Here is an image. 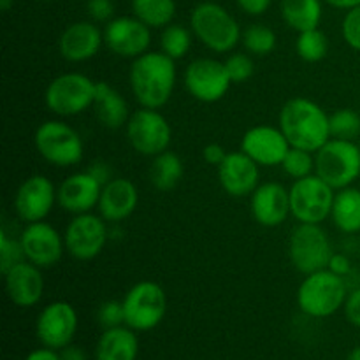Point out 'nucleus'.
<instances>
[{"mask_svg":"<svg viewBox=\"0 0 360 360\" xmlns=\"http://www.w3.org/2000/svg\"><path fill=\"white\" fill-rule=\"evenodd\" d=\"M104 44L120 58H137L150 51L151 28L136 16H118L105 23Z\"/></svg>","mask_w":360,"mask_h":360,"instance_id":"f3484780","label":"nucleus"},{"mask_svg":"<svg viewBox=\"0 0 360 360\" xmlns=\"http://www.w3.org/2000/svg\"><path fill=\"white\" fill-rule=\"evenodd\" d=\"M97 322L102 329H112V327L125 326V309L122 301H105L97 309Z\"/></svg>","mask_w":360,"mask_h":360,"instance_id":"4c0bfd02","label":"nucleus"},{"mask_svg":"<svg viewBox=\"0 0 360 360\" xmlns=\"http://www.w3.org/2000/svg\"><path fill=\"white\" fill-rule=\"evenodd\" d=\"M178 69L176 60L162 51H146L132 60L129 83L134 98L141 108L160 109L171 101Z\"/></svg>","mask_w":360,"mask_h":360,"instance_id":"f257e3e1","label":"nucleus"},{"mask_svg":"<svg viewBox=\"0 0 360 360\" xmlns=\"http://www.w3.org/2000/svg\"><path fill=\"white\" fill-rule=\"evenodd\" d=\"M315 174L336 192L354 186L360 178V146L357 141L330 137L315 153Z\"/></svg>","mask_w":360,"mask_h":360,"instance_id":"0eeeda50","label":"nucleus"},{"mask_svg":"<svg viewBox=\"0 0 360 360\" xmlns=\"http://www.w3.org/2000/svg\"><path fill=\"white\" fill-rule=\"evenodd\" d=\"M290 143L280 127L255 125L245 132L241 151H245L260 167H278L290 151Z\"/></svg>","mask_w":360,"mask_h":360,"instance_id":"a211bd4d","label":"nucleus"},{"mask_svg":"<svg viewBox=\"0 0 360 360\" xmlns=\"http://www.w3.org/2000/svg\"><path fill=\"white\" fill-rule=\"evenodd\" d=\"M330 220L338 231L354 236L360 232V188L347 186L336 192Z\"/></svg>","mask_w":360,"mask_h":360,"instance_id":"bb28decb","label":"nucleus"},{"mask_svg":"<svg viewBox=\"0 0 360 360\" xmlns=\"http://www.w3.org/2000/svg\"><path fill=\"white\" fill-rule=\"evenodd\" d=\"M352 260L350 257L345 255V253H334L333 257H330L329 260V266H327V269H330L333 273L340 274V276L343 278H348L352 273Z\"/></svg>","mask_w":360,"mask_h":360,"instance_id":"37998d69","label":"nucleus"},{"mask_svg":"<svg viewBox=\"0 0 360 360\" xmlns=\"http://www.w3.org/2000/svg\"><path fill=\"white\" fill-rule=\"evenodd\" d=\"M236 2L250 16H262L264 13H267L273 0H236Z\"/></svg>","mask_w":360,"mask_h":360,"instance_id":"c03bdc74","label":"nucleus"},{"mask_svg":"<svg viewBox=\"0 0 360 360\" xmlns=\"http://www.w3.org/2000/svg\"><path fill=\"white\" fill-rule=\"evenodd\" d=\"M192 28H186L183 25L171 23L162 28L160 34V51L171 56L172 60H181L188 55L193 41Z\"/></svg>","mask_w":360,"mask_h":360,"instance_id":"7c9ffc66","label":"nucleus"},{"mask_svg":"<svg viewBox=\"0 0 360 360\" xmlns=\"http://www.w3.org/2000/svg\"><path fill=\"white\" fill-rule=\"evenodd\" d=\"M322 16V0H281V18L295 32L319 28Z\"/></svg>","mask_w":360,"mask_h":360,"instance_id":"cd10ccee","label":"nucleus"},{"mask_svg":"<svg viewBox=\"0 0 360 360\" xmlns=\"http://www.w3.org/2000/svg\"><path fill=\"white\" fill-rule=\"evenodd\" d=\"M34 144L37 153L55 167H74L84 157L81 134L62 120L41 123L34 134Z\"/></svg>","mask_w":360,"mask_h":360,"instance_id":"39448f33","label":"nucleus"},{"mask_svg":"<svg viewBox=\"0 0 360 360\" xmlns=\"http://www.w3.org/2000/svg\"><path fill=\"white\" fill-rule=\"evenodd\" d=\"M193 35L213 53H231L241 42L243 30L238 20L217 2H202L190 14Z\"/></svg>","mask_w":360,"mask_h":360,"instance_id":"20e7f679","label":"nucleus"},{"mask_svg":"<svg viewBox=\"0 0 360 360\" xmlns=\"http://www.w3.org/2000/svg\"><path fill=\"white\" fill-rule=\"evenodd\" d=\"M139 204V192L134 181L127 178H112L102 186L101 200H98V214L108 224H120L132 217Z\"/></svg>","mask_w":360,"mask_h":360,"instance_id":"b1692460","label":"nucleus"},{"mask_svg":"<svg viewBox=\"0 0 360 360\" xmlns=\"http://www.w3.org/2000/svg\"><path fill=\"white\" fill-rule=\"evenodd\" d=\"M6 294L18 308H34L44 295V276L42 269L28 260L14 264L4 273Z\"/></svg>","mask_w":360,"mask_h":360,"instance_id":"412c9836","label":"nucleus"},{"mask_svg":"<svg viewBox=\"0 0 360 360\" xmlns=\"http://www.w3.org/2000/svg\"><path fill=\"white\" fill-rule=\"evenodd\" d=\"M183 172H185V165H183L181 157L171 150L164 151V153L153 157V162H151V185L160 192H169L178 186L183 178Z\"/></svg>","mask_w":360,"mask_h":360,"instance_id":"c85d7f7f","label":"nucleus"},{"mask_svg":"<svg viewBox=\"0 0 360 360\" xmlns=\"http://www.w3.org/2000/svg\"><path fill=\"white\" fill-rule=\"evenodd\" d=\"M218 181L227 195L250 197L260 185V165L245 151H231L218 165Z\"/></svg>","mask_w":360,"mask_h":360,"instance_id":"aec40b11","label":"nucleus"},{"mask_svg":"<svg viewBox=\"0 0 360 360\" xmlns=\"http://www.w3.org/2000/svg\"><path fill=\"white\" fill-rule=\"evenodd\" d=\"M225 69H227L232 84L246 83L255 74V62L250 53L232 51L225 60Z\"/></svg>","mask_w":360,"mask_h":360,"instance_id":"c9c22d12","label":"nucleus"},{"mask_svg":"<svg viewBox=\"0 0 360 360\" xmlns=\"http://www.w3.org/2000/svg\"><path fill=\"white\" fill-rule=\"evenodd\" d=\"M125 129L130 146L143 157L153 158L171 146V123L158 109H137L130 115Z\"/></svg>","mask_w":360,"mask_h":360,"instance_id":"9b49d317","label":"nucleus"},{"mask_svg":"<svg viewBox=\"0 0 360 360\" xmlns=\"http://www.w3.org/2000/svg\"><path fill=\"white\" fill-rule=\"evenodd\" d=\"M79 319L70 302L53 301L41 309L35 320V336L42 347L62 350L72 345Z\"/></svg>","mask_w":360,"mask_h":360,"instance_id":"4468645a","label":"nucleus"},{"mask_svg":"<svg viewBox=\"0 0 360 360\" xmlns=\"http://www.w3.org/2000/svg\"><path fill=\"white\" fill-rule=\"evenodd\" d=\"M25 260L35 264L41 269H49L62 260L65 250L63 234H60L48 221L27 224L20 236Z\"/></svg>","mask_w":360,"mask_h":360,"instance_id":"dca6fc26","label":"nucleus"},{"mask_svg":"<svg viewBox=\"0 0 360 360\" xmlns=\"http://www.w3.org/2000/svg\"><path fill=\"white\" fill-rule=\"evenodd\" d=\"M134 16L150 28H165L176 16L174 0H132Z\"/></svg>","mask_w":360,"mask_h":360,"instance_id":"c756f323","label":"nucleus"},{"mask_svg":"<svg viewBox=\"0 0 360 360\" xmlns=\"http://www.w3.org/2000/svg\"><path fill=\"white\" fill-rule=\"evenodd\" d=\"M86 9L91 21H95V23H108L115 16L112 0H86Z\"/></svg>","mask_w":360,"mask_h":360,"instance_id":"ea45409f","label":"nucleus"},{"mask_svg":"<svg viewBox=\"0 0 360 360\" xmlns=\"http://www.w3.org/2000/svg\"><path fill=\"white\" fill-rule=\"evenodd\" d=\"M295 53L308 63L322 62L329 53V39L320 28L299 32L295 39Z\"/></svg>","mask_w":360,"mask_h":360,"instance_id":"473e14b6","label":"nucleus"},{"mask_svg":"<svg viewBox=\"0 0 360 360\" xmlns=\"http://www.w3.org/2000/svg\"><path fill=\"white\" fill-rule=\"evenodd\" d=\"M104 44V30L95 21H76L62 32L58 39V51L70 63L88 62L98 55Z\"/></svg>","mask_w":360,"mask_h":360,"instance_id":"4be33fe9","label":"nucleus"},{"mask_svg":"<svg viewBox=\"0 0 360 360\" xmlns=\"http://www.w3.org/2000/svg\"><path fill=\"white\" fill-rule=\"evenodd\" d=\"M88 172H90L91 176H94L95 179H97L98 183H101L102 186L105 185V183H109L111 181L112 178H115V174H112V169H111V165L108 164V162H102V160H98V162H94V164L90 165V167L86 169Z\"/></svg>","mask_w":360,"mask_h":360,"instance_id":"a18cd8bd","label":"nucleus"},{"mask_svg":"<svg viewBox=\"0 0 360 360\" xmlns=\"http://www.w3.org/2000/svg\"><path fill=\"white\" fill-rule=\"evenodd\" d=\"M227 153H229V151L225 150L221 144L211 143V144H206V146H204L202 158H204V162H206L207 165H214V167H218V165H220L221 162L225 160Z\"/></svg>","mask_w":360,"mask_h":360,"instance_id":"79ce46f5","label":"nucleus"},{"mask_svg":"<svg viewBox=\"0 0 360 360\" xmlns=\"http://www.w3.org/2000/svg\"><path fill=\"white\" fill-rule=\"evenodd\" d=\"M109 239L108 221L101 214H74L63 232L65 250L72 259L86 262L97 259L105 248Z\"/></svg>","mask_w":360,"mask_h":360,"instance_id":"f8f14e48","label":"nucleus"},{"mask_svg":"<svg viewBox=\"0 0 360 360\" xmlns=\"http://www.w3.org/2000/svg\"><path fill=\"white\" fill-rule=\"evenodd\" d=\"M125 309V326L136 333H148L162 323L167 313V294L158 283L150 280L137 281L122 299Z\"/></svg>","mask_w":360,"mask_h":360,"instance_id":"6e6552de","label":"nucleus"},{"mask_svg":"<svg viewBox=\"0 0 360 360\" xmlns=\"http://www.w3.org/2000/svg\"><path fill=\"white\" fill-rule=\"evenodd\" d=\"M347 278L330 269L306 274L297 288V306L309 319H329L343 309L348 297Z\"/></svg>","mask_w":360,"mask_h":360,"instance_id":"7ed1b4c3","label":"nucleus"},{"mask_svg":"<svg viewBox=\"0 0 360 360\" xmlns=\"http://www.w3.org/2000/svg\"><path fill=\"white\" fill-rule=\"evenodd\" d=\"M278 127L294 148L316 153L330 139L329 115L315 101L294 97L285 102L278 116Z\"/></svg>","mask_w":360,"mask_h":360,"instance_id":"f03ea898","label":"nucleus"},{"mask_svg":"<svg viewBox=\"0 0 360 360\" xmlns=\"http://www.w3.org/2000/svg\"><path fill=\"white\" fill-rule=\"evenodd\" d=\"M102 185L88 171L67 176L58 186V206L70 214L91 213L101 200Z\"/></svg>","mask_w":360,"mask_h":360,"instance_id":"5701e85b","label":"nucleus"},{"mask_svg":"<svg viewBox=\"0 0 360 360\" xmlns=\"http://www.w3.org/2000/svg\"><path fill=\"white\" fill-rule=\"evenodd\" d=\"M345 319L348 320V323H352L354 327L360 329V285L354 287L348 292V297L345 301L343 306Z\"/></svg>","mask_w":360,"mask_h":360,"instance_id":"a19ab883","label":"nucleus"},{"mask_svg":"<svg viewBox=\"0 0 360 360\" xmlns=\"http://www.w3.org/2000/svg\"><path fill=\"white\" fill-rule=\"evenodd\" d=\"M13 6H14V0H0V9H2L4 13H7Z\"/></svg>","mask_w":360,"mask_h":360,"instance_id":"3c124183","label":"nucleus"},{"mask_svg":"<svg viewBox=\"0 0 360 360\" xmlns=\"http://www.w3.org/2000/svg\"><path fill=\"white\" fill-rule=\"evenodd\" d=\"M276 34L264 23H253L243 30L241 44L252 56H267L276 48Z\"/></svg>","mask_w":360,"mask_h":360,"instance_id":"2f4dec72","label":"nucleus"},{"mask_svg":"<svg viewBox=\"0 0 360 360\" xmlns=\"http://www.w3.org/2000/svg\"><path fill=\"white\" fill-rule=\"evenodd\" d=\"M250 211L253 220L262 227H280L292 217L290 190L276 181L260 183L250 195Z\"/></svg>","mask_w":360,"mask_h":360,"instance_id":"6ab92c4d","label":"nucleus"},{"mask_svg":"<svg viewBox=\"0 0 360 360\" xmlns=\"http://www.w3.org/2000/svg\"><path fill=\"white\" fill-rule=\"evenodd\" d=\"M185 86L195 101L214 104L227 95L232 81L225 69V62L202 56V58L192 60L186 65Z\"/></svg>","mask_w":360,"mask_h":360,"instance_id":"ddd939ff","label":"nucleus"},{"mask_svg":"<svg viewBox=\"0 0 360 360\" xmlns=\"http://www.w3.org/2000/svg\"><path fill=\"white\" fill-rule=\"evenodd\" d=\"M290 213L297 224H322L330 218L336 190L319 174L295 179L290 188Z\"/></svg>","mask_w":360,"mask_h":360,"instance_id":"9d476101","label":"nucleus"},{"mask_svg":"<svg viewBox=\"0 0 360 360\" xmlns=\"http://www.w3.org/2000/svg\"><path fill=\"white\" fill-rule=\"evenodd\" d=\"M94 109L101 125L109 130H118L125 127L132 115L125 97L105 81H97Z\"/></svg>","mask_w":360,"mask_h":360,"instance_id":"393cba45","label":"nucleus"},{"mask_svg":"<svg viewBox=\"0 0 360 360\" xmlns=\"http://www.w3.org/2000/svg\"><path fill=\"white\" fill-rule=\"evenodd\" d=\"M333 255V243L320 224H299L290 232L288 259L294 269L304 276L327 269Z\"/></svg>","mask_w":360,"mask_h":360,"instance_id":"1a4fd4ad","label":"nucleus"},{"mask_svg":"<svg viewBox=\"0 0 360 360\" xmlns=\"http://www.w3.org/2000/svg\"><path fill=\"white\" fill-rule=\"evenodd\" d=\"M323 2H327L329 6L336 7V9H341V11H350L354 9V7L360 6V0H323Z\"/></svg>","mask_w":360,"mask_h":360,"instance_id":"09e8293b","label":"nucleus"},{"mask_svg":"<svg viewBox=\"0 0 360 360\" xmlns=\"http://www.w3.org/2000/svg\"><path fill=\"white\" fill-rule=\"evenodd\" d=\"M60 359L62 360H88L86 352L76 345H69V347L60 350Z\"/></svg>","mask_w":360,"mask_h":360,"instance_id":"de8ad7c7","label":"nucleus"},{"mask_svg":"<svg viewBox=\"0 0 360 360\" xmlns=\"http://www.w3.org/2000/svg\"><path fill=\"white\" fill-rule=\"evenodd\" d=\"M97 81L83 72H63L49 81L44 91V104L60 118L77 116L94 108Z\"/></svg>","mask_w":360,"mask_h":360,"instance_id":"423d86ee","label":"nucleus"},{"mask_svg":"<svg viewBox=\"0 0 360 360\" xmlns=\"http://www.w3.org/2000/svg\"><path fill=\"white\" fill-rule=\"evenodd\" d=\"M347 360H360V345H359V347L352 348V352L348 354Z\"/></svg>","mask_w":360,"mask_h":360,"instance_id":"8fccbe9b","label":"nucleus"},{"mask_svg":"<svg viewBox=\"0 0 360 360\" xmlns=\"http://www.w3.org/2000/svg\"><path fill=\"white\" fill-rule=\"evenodd\" d=\"M330 137L343 141H357L360 137V115L355 109L343 108L329 115Z\"/></svg>","mask_w":360,"mask_h":360,"instance_id":"72a5a7b5","label":"nucleus"},{"mask_svg":"<svg viewBox=\"0 0 360 360\" xmlns=\"http://www.w3.org/2000/svg\"><path fill=\"white\" fill-rule=\"evenodd\" d=\"M58 202V188L44 174H32L18 186L13 207L16 217L25 224H34L48 218Z\"/></svg>","mask_w":360,"mask_h":360,"instance_id":"2eb2a0df","label":"nucleus"},{"mask_svg":"<svg viewBox=\"0 0 360 360\" xmlns=\"http://www.w3.org/2000/svg\"><path fill=\"white\" fill-rule=\"evenodd\" d=\"M23 360H62L60 359V352L53 350V348L41 347L37 350H32Z\"/></svg>","mask_w":360,"mask_h":360,"instance_id":"49530a36","label":"nucleus"},{"mask_svg":"<svg viewBox=\"0 0 360 360\" xmlns=\"http://www.w3.org/2000/svg\"><path fill=\"white\" fill-rule=\"evenodd\" d=\"M42 2H49V0H42Z\"/></svg>","mask_w":360,"mask_h":360,"instance_id":"603ef678","label":"nucleus"},{"mask_svg":"<svg viewBox=\"0 0 360 360\" xmlns=\"http://www.w3.org/2000/svg\"><path fill=\"white\" fill-rule=\"evenodd\" d=\"M95 360H137V333L127 326L104 329L95 345Z\"/></svg>","mask_w":360,"mask_h":360,"instance_id":"a878e982","label":"nucleus"},{"mask_svg":"<svg viewBox=\"0 0 360 360\" xmlns=\"http://www.w3.org/2000/svg\"><path fill=\"white\" fill-rule=\"evenodd\" d=\"M21 260H25V255L20 239L9 238L6 231L0 232V271L2 274Z\"/></svg>","mask_w":360,"mask_h":360,"instance_id":"e433bc0d","label":"nucleus"},{"mask_svg":"<svg viewBox=\"0 0 360 360\" xmlns=\"http://www.w3.org/2000/svg\"><path fill=\"white\" fill-rule=\"evenodd\" d=\"M341 34L352 49L360 53V6L347 11L341 23Z\"/></svg>","mask_w":360,"mask_h":360,"instance_id":"58836bf2","label":"nucleus"},{"mask_svg":"<svg viewBox=\"0 0 360 360\" xmlns=\"http://www.w3.org/2000/svg\"><path fill=\"white\" fill-rule=\"evenodd\" d=\"M281 169L285 174L290 176L292 179H302L306 176L315 174V153L302 148H290L285 160L281 162Z\"/></svg>","mask_w":360,"mask_h":360,"instance_id":"f704fd0d","label":"nucleus"}]
</instances>
